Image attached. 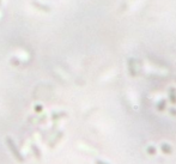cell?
I'll return each instance as SVG.
<instances>
[{"mask_svg":"<svg viewBox=\"0 0 176 164\" xmlns=\"http://www.w3.org/2000/svg\"><path fill=\"white\" fill-rule=\"evenodd\" d=\"M33 5H34V6H36L38 10H42V11H46V12H49V11H50V8H49L48 6H44V5H42V4H38V2H36V1H34V2H33Z\"/></svg>","mask_w":176,"mask_h":164,"instance_id":"obj_1","label":"cell"},{"mask_svg":"<svg viewBox=\"0 0 176 164\" xmlns=\"http://www.w3.org/2000/svg\"><path fill=\"white\" fill-rule=\"evenodd\" d=\"M170 99H171V102L174 103V104H176V94H175V89H170Z\"/></svg>","mask_w":176,"mask_h":164,"instance_id":"obj_2","label":"cell"},{"mask_svg":"<svg viewBox=\"0 0 176 164\" xmlns=\"http://www.w3.org/2000/svg\"><path fill=\"white\" fill-rule=\"evenodd\" d=\"M163 151H164L165 153H168V152H171V149H170V146H169V145L164 144V145H163Z\"/></svg>","mask_w":176,"mask_h":164,"instance_id":"obj_3","label":"cell"},{"mask_svg":"<svg viewBox=\"0 0 176 164\" xmlns=\"http://www.w3.org/2000/svg\"><path fill=\"white\" fill-rule=\"evenodd\" d=\"M149 153H155V147H149Z\"/></svg>","mask_w":176,"mask_h":164,"instance_id":"obj_4","label":"cell"},{"mask_svg":"<svg viewBox=\"0 0 176 164\" xmlns=\"http://www.w3.org/2000/svg\"><path fill=\"white\" fill-rule=\"evenodd\" d=\"M0 4H1V0H0Z\"/></svg>","mask_w":176,"mask_h":164,"instance_id":"obj_5","label":"cell"}]
</instances>
